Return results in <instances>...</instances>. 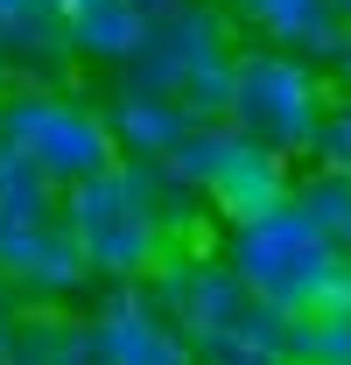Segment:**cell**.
I'll list each match as a JSON object with an SVG mask.
<instances>
[{
  "label": "cell",
  "mask_w": 351,
  "mask_h": 365,
  "mask_svg": "<svg viewBox=\"0 0 351 365\" xmlns=\"http://www.w3.org/2000/svg\"><path fill=\"white\" fill-rule=\"evenodd\" d=\"M232 267L253 295L281 309H351V246L309 225L295 204L232 225Z\"/></svg>",
  "instance_id": "cell-1"
},
{
  "label": "cell",
  "mask_w": 351,
  "mask_h": 365,
  "mask_svg": "<svg viewBox=\"0 0 351 365\" xmlns=\"http://www.w3.org/2000/svg\"><path fill=\"white\" fill-rule=\"evenodd\" d=\"M330 98L337 91H323V71L302 49L267 43V49L232 56V127L267 140V148H281V155H316Z\"/></svg>",
  "instance_id": "cell-2"
},
{
  "label": "cell",
  "mask_w": 351,
  "mask_h": 365,
  "mask_svg": "<svg viewBox=\"0 0 351 365\" xmlns=\"http://www.w3.org/2000/svg\"><path fill=\"white\" fill-rule=\"evenodd\" d=\"M155 176L113 162L98 176L71 182V225H78V239H85V253H91L98 274L133 281V274L162 267V204H148L155 197Z\"/></svg>",
  "instance_id": "cell-3"
},
{
  "label": "cell",
  "mask_w": 351,
  "mask_h": 365,
  "mask_svg": "<svg viewBox=\"0 0 351 365\" xmlns=\"http://www.w3.org/2000/svg\"><path fill=\"white\" fill-rule=\"evenodd\" d=\"M0 140H14L29 162H43L49 182H85L120 162V134L113 120H98L91 106L63 98V91H21L0 106Z\"/></svg>",
  "instance_id": "cell-4"
},
{
  "label": "cell",
  "mask_w": 351,
  "mask_h": 365,
  "mask_svg": "<svg viewBox=\"0 0 351 365\" xmlns=\"http://www.w3.org/2000/svg\"><path fill=\"white\" fill-rule=\"evenodd\" d=\"M0 274L36 295H71L91 274V253L71 218H0Z\"/></svg>",
  "instance_id": "cell-5"
},
{
  "label": "cell",
  "mask_w": 351,
  "mask_h": 365,
  "mask_svg": "<svg viewBox=\"0 0 351 365\" xmlns=\"http://www.w3.org/2000/svg\"><path fill=\"white\" fill-rule=\"evenodd\" d=\"M232 49H225V14L211 0H183L169 7L162 21H155V36L141 43L133 56V85H155V91H176L190 71H204V63H225Z\"/></svg>",
  "instance_id": "cell-6"
},
{
  "label": "cell",
  "mask_w": 351,
  "mask_h": 365,
  "mask_svg": "<svg viewBox=\"0 0 351 365\" xmlns=\"http://www.w3.org/2000/svg\"><path fill=\"white\" fill-rule=\"evenodd\" d=\"M91 351L106 365H197V344H190V330H176L148 295H133L120 288L98 323H91Z\"/></svg>",
  "instance_id": "cell-7"
},
{
  "label": "cell",
  "mask_w": 351,
  "mask_h": 365,
  "mask_svg": "<svg viewBox=\"0 0 351 365\" xmlns=\"http://www.w3.org/2000/svg\"><path fill=\"white\" fill-rule=\"evenodd\" d=\"M288 162H295V155H281V148H267V140L232 127V148H225L218 176L204 182V197L218 204L232 225H246V218H260V211H274V204L295 197V169H288Z\"/></svg>",
  "instance_id": "cell-8"
},
{
  "label": "cell",
  "mask_w": 351,
  "mask_h": 365,
  "mask_svg": "<svg viewBox=\"0 0 351 365\" xmlns=\"http://www.w3.org/2000/svg\"><path fill=\"white\" fill-rule=\"evenodd\" d=\"M246 29H260L267 43L302 49L309 63H330L351 43V21L337 14V0H225Z\"/></svg>",
  "instance_id": "cell-9"
},
{
  "label": "cell",
  "mask_w": 351,
  "mask_h": 365,
  "mask_svg": "<svg viewBox=\"0 0 351 365\" xmlns=\"http://www.w3.org/2000/svg\"><path fill=\"white\" fill-rule=\"evenodd\" d=\"M63 29L71 43L98 56V63H133L141 43L155 36V21L133 7V0H63Z\"/></svg>",
  "instance_id": "cell-10"
},
{
  "label": "cell",
  "mask_w": 351,
  "mask_h": 365,
  "mask_svg": "<svg viewBox=\"0 0 351 365\" xmlns=\"http://www.w3.org/2000/svg\"><path fill=\"white\" fill-rule=\"evenodd\" d=\"M190 127H197V120H190V106H183L176 91L120 85V106H113V134H120V148L148 155V162H162V155H169Z\"/></svg>",
  "instance_id": "cell-11"
},
{
  "label": "cell",
  "mask_w": 351,
  "mask_h": 365,
  "mask_svg": "<svg viewBox=\"0 0 351 365\" xmlns=\"http://www.w3.org/2000/svg\"><path fill=\"white\" fill-rule=\"evenodd\" d=\"M288 365H351V309H288Z\"/></svg>",
  "instance_id": "cell-12"
},
{
  "label": "cell",
  "mask_w": 351,
  "mask_h": 365,
  "mask_svg": "<svg viewBox=\"0 0 351 365\" xmlns=\"http://www.w3.org/2000/svg\"><path fill=\"white\" fill-rule=\"evenodd\" d=\"M49 169L29 162L14 140H0V218H49Z\"/></svg>",
  "instance_id": "cell-13"
},
{
  "label": "cell",
  "mask_w": 351,
  "mask_h": 365,
  "mask_svg": "<svg viewBox=\"0 0 351 365\" xmlns=\"http://www.w3.org/2000/svg\"><path fill=\"white\" fill-rule=\"evenodd\" d=\"M295 211H302L309 225H323L330 239L345 232L351 218V169H337V162H316V176H295V197H288Z\"/></svg>",
  "instance_id": "cell-14"
},
{
  "label": "cell",
  "mask_w": 351,
  "mask_h": 365,
  "mask_svg": "<svg viewBox=\"0 0 351 365\" xmlns=\"http://www.w3.org/2000/svg\"><path fill=\"white\" fill-rule=\"evenodd\" d=\"M316 162H337V169H351V98H345V91H337V98H330V113H323Z\"/></svg>",
  "instance_id": "cell-15"
},
{
  "label": "cell",
  "mask_w": 351,
  "mask_h": 365,
  "mask_svg": "<svg viewBox=\"0 0 351 365\" xmlns=\"http://www.w3.org/2000/svg\"><path fill=\"white\" fill-rule=\"evenodd\" d=\"M330 91H345V98H351V43L330 56Z\"/></svg>",
  "instance_id": "cell-16"
},
{
  "label": "cell",
  "mask_w": 351,
  "mask_h": 365,
  "mask_svg": "<svg viewBox=\"0 0 351 365\" xmlns=\"http://www.w3.org/2000/svg\"><path fill=\"white\" fill-rule=\"evenodd\" d=\"M337 14H345V21H351V0H337Z\"/></svg>",
  "instance_id": "cell-17"
},
{
  "label": "cell",
  "mask_w": 351,
  "mask_h": 365,
  "mask_svg": "<svg viewBox=\"0 0 351 365\" xmlns=\"http://www.w3.org/2000/svg\"><path fill=\"white\" fill-rule=\"evenodd\" d=\"M337 239H345V246H351V218H345V232H337Z\"/></svg>",
  "instance_id": "cell-18"
}]
</instances>
